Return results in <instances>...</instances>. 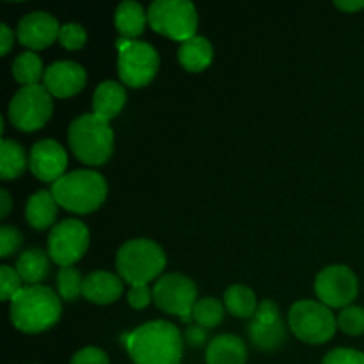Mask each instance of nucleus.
<instances>
[{"instance_id": "1", "label": "nucleus", "mask_w": 364, "mask_h": 364, "mask_svg": "<svg viewBox=\"0 0 364 364\" xmlns=\"http://www.w3.org/2000/svg\"><path fill=\"white\" fill-rule=\"evenodd\" d=\"M183 343L180 329L166 320L146 322L123 336V345L134 364H180Z\"/></svg>"}, {"instance_id": "2", "label": "nucleus", "mask_w": 364, "mask_h": 364, "mask_svg": "<svg viewBox=\"0 0 364 364\" xmlns=\"http://www.w3.org/2000/svg\"><path fill=\"white\" fill-rule=\"evenodd\" d=\"M63 315L60 297L48 287H25L9 302V318L14 329L25 334H39L52 329Z\"/></svg>"}, {"instance_id": "3", "label": "nucleus", "mask_w": 364, "mask_h": 364, "mask_svg": "<svg viewBox=\"0 0 364 364\" xmlns=\"http://www.w3.org/2000/svg\"><path fill=\"white\" fill-rule=\"evenodd\" d=\"M57 205L71 213H91L107 199V181L98 171L77 169L66 173L52 185Z\"/></svg>"}, {"instance_id": "4", "label": "nucleus", "mask_w": 364, "mask_h": 364, "mask_svg": "<svg viewBox=\"0 0 364 364\" xmlns=\"http://www.w3.org/2000/svg\"><path fill=\"white\" fill-rule=\"evenodd\" d=\"M68 144L85 166H103L114 153V132L109 121L95 114H82L70 123Z\"/></svg>"}, {"instance_id": "5", "label": "nucleus", "mask_w": 364, "mask_h": 364, "mask_svg": "<svg viewBox=\"0 0 364 364\" xmlns=\"http://www.w3.org/2000/svg\"><path fill=\"white\" fill-rule=\"evenodd\" d=\"M166 252L149 238H134L124 242L117 251L116 269L124 283L148 284L166 269Z\"/></svg>"}, {"instance_id": "6", "label": "nucleus", "mask_w": 364, "mask_h": 364, "mask_svg": "<svg viewBox=\"0 0 364 364\" xmlns=\"http://www.w3.org/2000/svg\"><path fill=\"white\" fill-rule=\"evenodd\" d=\"M149 27L174 41H187L198 31L199 16L191 0H156L148 9Z\"/></svg>"}, {"instance_id": "7", "label": "nucleus", "mask_w": 364, "mask_h": 364, "mask_svg": "<svg viewBox=\"0 0 364 364\" xmlns=\"http://www.w3.org/2000/svg\"><path fill=\"white\" fill-rule=\"evenodd\" d=\"M288 327L301 341L309 345H323L338 329L336 316L327 306L316 301H299L288 311Z\"/></svg>"}, {"instance_id": "8", "label": "nucleus", "mask_w": 364, "mask_h": 364, "mask_svg": "<svg viewBox=\"0 0 364 364\" xmlns=\"http://www.w3.org/2000/svg\"><path fill=\"white\" fill-rule=\"evenodd\" d=\"M116 48L119 52L117 73L124 85L132 89L144 87L156 77L160 68V57L149 43L119 38L116 41Z\"/></svg>"}, {"instance_id": "9", "label": "nucleus", "mask_w": 364, "mask_h": 364, "mask_svg": "<svg viewBox=\"0 0 364 364\" xmlns=\"http://www.w3.org/2000/svg\"><path fill=\"white\" fill-rule=\"evenodd\" d=\"M53 96L43 84L25 85L9 103V121L21 132H36L45 127L53 112Z\"/></svg>"}, {"instance_id": "10", "label": "nucleus", "mask_w": 364, "mask_h": 364, "mask_svg": "<svg viewBox=\"0 0 364 364\" xmlns=\"http://www.w3.org/2000/svg\"><path fill=\"white\" fill-rule=\"evenodd\" d=\"M153 302L164 313L180 316L181 322L192 326V309L198 302V288L183 274H166L153 287Z\"/></svg>"}, {"instance_id": "11", "label": "nucleus", "mask_w": 364, "mask_h": 364, "mask_svg": "<svg viewBox=\"0 0 364 364\" xmlns=\"http://www.w3.org/2000/svg\"><path fill=\"white\" fill-rule=\"evenodd\" d=\"M89 230L77 219H66L55 224L48 235V256L53 263L63 267H73L80 262L89 249Z\"/></svg>"}, {"instance_id": "12", "label": "nucleus", "mask_w": 364, "mask_h": 364, "mask_svg": "<svg viewBox=\"0 0 364 364\" xmlns=\"http://www.w3.org/2000/svg\"><path fill=\"white\" fill-rule=\"evenodd\" d=\"M315 294L327 308L345 309L359 294L358 276L345 265H329L315 279Z\"/></svg>"}, {"instance_id": "13", "label": "nucleus", "mask_w": 364, "mask_h": 364, "mask_svg": "<svg viewBox=\"0 0 364 364\" xmlns=\"http://www.w3.org/2000/svg\"><path fill=\"white\" fill-rule=\"evenodd\" d=\"M28 169L38 180L55 183L66 174V149L53 139H43V141L36 142L28 155Z\"/></svg>"}, {"instance_id": "14", "label": "nucleus", "mask_w": 364, "mask_h": 364, "mask_svg": "<svg viewBox=\"0 0 364 364\" xmlns=\"http://www.w3.org/2000/svg\"><path fill=\"white\" fill-rule=\"evenodd\" d=\"M60 25L55 18L45 11H34L25 14L16 28L18 41L31 50H45L59 39Z\"/></svg>"}, {"instance_id": "15", "label": "nucleus", "mask_w": 364, "mask_h": 364, "mask_svg": "<svg viewBox=\"0 0 364 364\" xmlns=\"http://www.w3.org/2000/svg\"><path fill=\"white\" fill-rule=\"evenodd\" d=\"M87 73L84 66L73 60H59L45 70L43 85L53 98H70L85 87Z\"/></svg>"}, {"instance_id": "16", "label": "nucleus", "mask_w": 364, "mask_h": 364, "mask_svg": "<svg viewBox=\"0 0 364 364\" xmlns=\"http://www.w3.org/2000/svg\"><path fill=\"white\" fill-rule=\"evenodd\" d=\"M124 281L109 270H95L84 279V297L98 306L116 302L123 295Z\"/></svg>"}, {"instance_id": "17", "label": "nucleus", "mask_w": 364, "mask_h": 364, "mask_svg": "<svg viewBox=\"0 0 364 364\" xmlns=\"http://www.w3.org/2000/svg\"><path fill=\"white\" fill-rule=\"evenodd\" d=\"M127 103V89L119 82L105 80L96 87L92 95V114L100 119L109 121L119 116Z\"/></svg>"}, {"instance_id": "18", "label": "nucleus", "mask_w": 364, "mask_h": 364, "mask_svg": "<svg viewBox=\"0 0 364 364\" xmlns=\"http://www.w3.org/2000/svg\"><path fill=\"white\" fill-rule=\"evenodd\" d=\"M206 364H245L247 347L235 334L215 336L206 347Z\"/></svg>"}, {"instance_id": "19", "label": "nucleus", "mask_w": 364, "mask_h": 364, "mask_svg": "<svg viewBox=\"0 0 364 364\" xmlns=\"http://www.w3.org/2000/svg\"><path fill=\"white\" fill-rule=\"evenodd\" d=\"M148 23V13L139 2L124 0L117 6L116 14H114V25H116L121 38L137 41L139 36H142V32L146 31Z\"/></svg>"}, {"instance_id": "20", "label": "nucleus", "mask_w": 364, "mask_h": 364, "mask_svg": "<svg viewBox=\"0 0 364 364\" xmlns=\"http://www.w3.org/2000/svg\"><path fill=\"white\" fill-rule=\"evenodd\" d=\"M57 205L52 191H39L28 198L25 205V219L34 230L43 231L53 228L57 219Z\"/></svg>"}, {"instance_id": "21", "label": "nucleus", "mask_w": 364, "mask_h": 364, "mask_svg": "<svg viewBox=\"0 0 364 364\" xmlns=\"http://www.w3.org/2000/svg\"><path fill=\"white\" fill-rule=\"evenodd\" d=\"M178 60L191 73L205 71L213 60V46L205 36H194L178 48Z\"/></svg>"}, {"instance_id": "22", "label": "nucleus", "mask_w": 364, "mask_h": 364, "mask_svg": "<svg viewBox=\"0 0 364 364\" xmlns=\"http://www.w3.org/2000/svg\"><path fill=\"white\" fill-rule=\"evenodd\" d=\"M16 272L21 277L23 284L36 287L43 283L50 274V256L41 249H28L21 252L16 259Z\"/></svg>"}, {"instance_id": "23", "label": "nucleus", "mask_w": 364, "mask_h": 364, "mask_svg": "<svg viewBox=\"0 0 364 364\" xmlns=\"http://www.w3.org/2000/svg\"><path fill=\"white\" fill-rule=\"evenodd\" d=\"M247 333L252 345L263 352L277 350L287 341V326H284L283 318L270 323H263L252 318L247 327Z\"/></svg>"}, {"instance_id": "24", "label": "nucleus", "mask_w": 364, "mask_h": 364, "mask_svg": "<svg viewBox=\"0 0 364 364\" xmlns=\"http://www.w3.org/2000/svg\"><path fill=\"white\" fill-rule=\"evenodd\" d=\"M224 308L237 318H255L259 302L251 288L244 287V284H231L224 291Z\"/></svg>"}, {"instance_id": "25", "label": "nucleus", "mask_w": 364, "mask_h": 364, "mask_svg": "<svg viewBox=\"0 0 364 364\" xmlns=\"http://www.w3.org/2000/svg\"><path fill=\"white\" fill-rule=\"evenodd\" d=\"M28 167V156L25 149L13 139H2L0 144V178L2 180H14L21 176Z\"/></svg>"}, {"instance_id": "26", "label": "nucleus", "mask_w": 364, "mask_h": 364, "mask_svg": "<svg viewBox=\"0 0 364 364\" xmlns=\"http://www.w3.org/2000/svg\"><path fill=\"white\" fill-rule=\"evenodd\" d=\"M11 70H13L14 80L20 82L21 87H25V85L39 84L41 77H45L41 57L34 52L20 53V55L14 59Z\"/></svg>"}, {"instance_id": "27", "label": "nucleus", "mask_w": 364, "mask_h": 364, "mask_svg": "<svg viewBox=\"0 0 364 364\" xmlns=\"http://www.w3.org/2000/svg\"><path fill=\"white\" fill-rule=\"evenodd\" d=\"M224 311H226L224 302H220L219 299H198L194 309H192V320L205 329H213L223 322Z\"/></svg>"}, {"instance_id": "28", "label": "nucleus", "mask_w": 364, "mask_h": 364, "mask_svg": "<svg viewBox=\"0 0 364 364\" xmlns=\"http://www.w3.org/2000/svg\"><path fill=\"white\" fill-rule=\"evenodd\" d=\"M84 279L80 270L75 267H63L57 274V291L63 301H77L84 295Z\"/></svg>"}, {"instance_id": "29", "label": "nucleus", "mask_w": 364, "mask_h": 364, "mask_svg": "<svg viewBox=\"0 0 364 364\" xmlns=\"http://www.w3.org/2000/svg\"><path fill=\"white\" fill-rule=\"evenodd\" d=\"M338 329L348 336H361L364 333V308L361 306H348L341 309L336 316Z\"/></svg>"}, {"instance_id": "30", "label": "nucleus", "mask_w": 364, "mask_h": 364, "mask_svg": "<svg viewBox=\"0 0 364 364\" xmlns=\"http://www.w3.org/2000/svg\"><path fill=\"white\" fill-rule=\"evenodd\" d=\"M23 288V281L18 276L16 269L7 265L0 267V299L2 301L11 302Z\"/></svg>"}, {"instance_id": "31", "label": "nucleus", "mask_w": 364, "mask_h": 364, "mask_svg": "<svg viewBox=\"0 0 364 364\" xmlns=\"http://www.w3.org/2000/svg\"><path fill=\"white\" fill-rule=\"evenodd\" d=\"M87 41V32L80 23H64L60 25L59 43L66 50H80L84 48Z\"/></svg>"}, {"instance_id": "32", "label": "nucleus", "mask_w": 364, "mask_h": 364, "mask_svg": "<svg viewBox=\"0 0 364 364\" xmlns=\"http://www.w3.org/2000/svg\"><path fill=\"white\" fill-rule=\"evenodd\" d=\"M21 244H23V237H21V233L16 228H0V258H9L11 255H14L20 249Z\"/></svg>"}, {"instance_id": "33", "label": "nucleus", "mask_w": 364, "mask_h": 364, "mask_svg": "<svg viewBox=\"0 0 364 364\" xmlns=\"http://www.w3.org/2000/svg\"><path fill=\"white\" fill-rule=\"evenodd\" d=\"M322 364H364V354L355 348H334L327 352Z\"/></svg>"}, {"instance_id": "34", "label": "nucleus", "mask_w": 364, "mask_h": 364, "mask_svg": "<svg viewBox=\"0 0 364 364\" xmlns=\"http://www.w3.org/2000/svg\"><path fill=\"white\" fill-rule=\"evenodd\" d=\"M70 364H110V361L102 348L84 347L71 358Z\"/></svg>"}, {"instance_id": "35", "label": "nucleus", "mask_w": 364, "mask_h": 364, "mask_svg": "<svg viewBox=\"0 0 364 364\" xmlns=\"http://www.w3.org/2000/svg\"><path fill=\"white\" fill-rule=\"evenodd\" d=\"M127 299L128 304L134 309H144L153 301V290L148 284H135V287H130Z\"/></svg>"}, {"instance_id": "36", "label": "nucleus", "mask_w": 364, "mask_h": 364, "mask_svg": "<svg viewBox=\"0 0 364 364\" xmlns=\"http://www.w3.org/2000/svg\"><path fill=\"white\" fill-rule=\"evenodd\" d=\"M255 320H258V322H263V323H270V322H277V320H281V313L276 302H272L270 299H265V301L259 302V308L258 311H256Z\"/></svg>"}, {"instance_id": "37", "label": "nucleus", "mask_w": 364, "mask_h": 364, "mask_svg": "<svg viewBox=\"0 0 364 364\" xmlns=\"http://www.w3.org/2000/svg\"><path fill=\"white\" fill-rule=\"evenodd\" d=\"M183 340L185 343L191 345V347H201V345H205V341L208 340V329L198 326V323H192V326H188L187 329H185Z\"/></svg>"}, {"instance_id": "38", "label": "nucleus", "mask_w": 364, "mask_h": 364, "mask_svg": "<svg viewBox=\"0 0 364 364\" xmlns=\"http://www.w3.org/2000/svg\"><path fill=\"white\" fill-rule=\"evenodd\" d=\"M14 45V32L11 31V27L7 23L0 25V52L2 55H7L9 50Z\"/></svg>"}, {"instance_id": "39", "label": "nucleus", "mask_w": 364, "mask_h": 364, "mask_svg": "<svg viewBox=\"0 0 364 364\" xmlns=\"http://www.w3.org/2000/svg\"><path fill=\"white\" fill-rule=\"evenodd\" d=\"M334 6L345 13H358V11L364 9V0H341V2L338 0V2H334Z\"/></svg>"}, {"instance_id": "40", "label": "nucleus", "mask_w": 364, "mask_h": 364, "mask_svg": "<svg viewBox=\"0 0 364 364\" xmlns=\"http://www.w3.org/2000/svg\"><path fill=\"white\" fill-rule=\"evenodd\" d=\"M0 203H2V210H0V217H2V219H6L7 215H9V212H11V205H13V201H11V196H9V192L6 191V188H4L2 192H0Z\"/></svg>"}]
</instances>
